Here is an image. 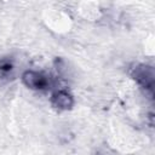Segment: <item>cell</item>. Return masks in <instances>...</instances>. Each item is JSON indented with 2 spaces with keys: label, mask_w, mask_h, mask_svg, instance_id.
I'll use <instances>...</instances> for the list:
<instances>
[{
  "label": "cell",
  "mask_w": 155,
  "mask_h": 155,
  "mask_svg": "<svg viewBox=\"0 0 155 155\" xmlns=\"http://www.w3.org/2000/svg\"><path fill=\"white\" fill-rule=\"evenodd\" d=\"M22 81L24 82L27 87L31 90H42L47 87V84H48V80L45 75L38 71H34V70L24 71L22 75Z\"/></svg>",
  "instance_id": "obj_1"
},
{
  "label": "cell",
  "mask_w": 155,
  "mask_h": 155,
  "mask_svg": "<svg viewBox=\"0 0 155 155\" xmlns=\"http://www.w3.org/2000/svg\"><path fill=\"white\" fill-rule=\"evenodd\" d=\"M52 104L53 107L62 109V110H68L74 105V98L70 93L65 91H57L52 94Z\"/></svg>",
  "instance_id": "obj_2"
},
{
  "label": "cell",
  "mask_w": 155,
  "mask_h": 155,
  "mask_svg": "<svg viewBox=\"0 0 155 155\" xmlns=\"http://www.w3.org/2000/svg\"><path fill=\"white\" fill-rule=\"evenodd\" d=\"M134 79L145 88H149L150 91L153 90V82H154V75H153V69L149 67H140L136 68V74Z\"/></svg>",
  "instance_id": "obj_3"
}]
</instances>
